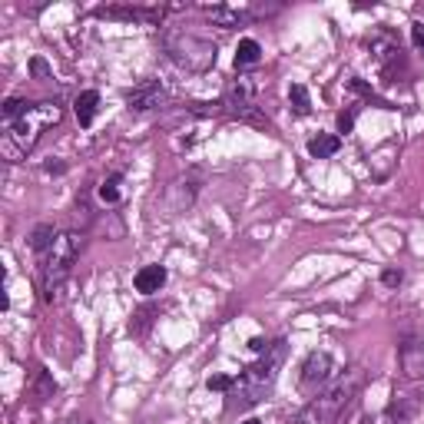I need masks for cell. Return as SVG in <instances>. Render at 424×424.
Segmentation results:
<instances>
[{
  "instance_id": "cell-1",
  "label": "cell",
  "mask_w": 424,
  "mask_h": 424,
  "mask_svg": "<svg viewBox=\"0 0 424 424\" xmlns=\"http://www.w3.org/2000/svg\"><path fill=\"white\" fill-rule=\"evenodd\" d=\"M285 358V341H275L269 345V351L262 355L259 361H252L249 368L242 371L236 384H232V392L226 394V411L236 414V411H249L255 408L259 401L269 398V392L275 388V378H279V365Z\"/></svg>"
},
{
  "instance_id": "cell-2",
  "label": "cell",
  "mask_w": 424,
  "mask_h": 424,
  "mask_svg": "<svg viewBox=\"0 0 424 424\" xmlns=\"http://www.w3.org/2000/svg\"><path fill=\"white\" fill-rule=\"evenodd\" d=\"M60 116H63V109L56 107V103H33L30 113L20 116L17 123H11L7 133H4V140H0L4 159H7V163H20V159H27V152L37 146L40 133H44L47 126L60 123Z\"/></svg>"
},
{
  "instance_id": "cell-3",
  "label": "cell",
  "mask_w": 424,
  "mask_h": 424,
  "mask_svg": "<svg viewBox=\"0 0 424 424\" xmlns=\"http://www.w3.org/2000/svg\"><path fill=\"white\" fill-rule=\"evenodd\" d=\"M83 249V232H60L54 249L40 255V289H44V302L54 305L63 298V285L73 272V262Z\"/></svg>"
},
{
  "instance_id": "cell-4",
  "label": "cell",
  "mask_w": 424,
  "mask_h": 424,
  "mask_svg": "<svg viewBox=\"0 0 424 424\" xmlns=\"http://www.w3.org/2000/svg\"><path fill=\"white\" fill-rule=\"evenodd\" d=\"M358 384H361V371L358 368L345 371L335 384H328L325 392H318L315 398L298 411V424H338V418L345 414L351 398L358 394Z\"/></svg>"
},
{
  "instance_id": "cell-5",
  "label": "cell",
  "mask_w": 424,
  "mask_h": 424,
  "mask_svg": "<svg viewBox=\"0 0 424 424\" xmlns=\"http://www.w3.org/2000/svg\"><path fill=\"white\" fill-rule=\"evenodd\" d=\"M163 47L173 63H179L183 70H193V73H202V70L216 63V44L193 30H186V27H169L163 33Z\"/></svg>"
},
{
  "instance_id": "cell-6",
  "label": "cell",
  "mask_w": 424,
  "mask_h": 424,
  "mask_svg": "<svg viewBox=\"0 0 424 424\" xmlns=\"http://www.w3.org/2000/svg\"><path fill=\"white\" fill-rule=\"evenodd\" d=\"M226 107L232 116H239L246 123L265 126V116L259 113V80L255 76H239L226 87Z\"/></svg>"
},
{
  "instance_id": "cell-7",
  "label": "cell",
  "mask_w": 424,
  "mask_h": 424,
  "mask_svg": "<svg viewBox=\"0 0 424 424\" xmlns=\"http://www.w3.org/2000/svg\"><path fill=\"white\" fill-rule=\"evenodd\" d=\"M332 371H335V361H332V355H328V351H312V355L305 358L302 378H298L302 392L305 394H318V388L332 381Z\"/></svg>"
},
{
  "instance_id": "cell-8",
  "label": "cell",
  "mask_w": 424,
  "mask_h": 424,
  "mask_svg": "<svg viewBox=\"0 0 424 424\" xmlns=\"http://www.w3.org/2000/svg\"><path fill=\"white\" fill-rule=\"evenodd\" d=\"M196 193H199V179H193V176H179V179H173L163 193V212L166 216L186 212V209L196 202Z\"/></svg>"
},
{
  "instance_id": "cell-9",
  "label": "cell",
  "mask_w": 424,
  "mask_h": 424,
  "mask_svg": "<svg viewBox=\"0 0 424 424\" xmlns=\"http://www.w3.org/2000/svg\"><path fill=\"white\" fill-rule=\"evenodd\" d=\"M166 99V90L159 80H146V83H140L136 90H130V97H126V103H130V109H136V113H146V109L159 107Z\"/></svg>"
},
{
  "instance_id": "cell-10",
  "label": "cell",
  "mask_w": 424,
  "mask_h": 424,
  "mask_svg": "<svg viewBox=\"0 0 424 424\" xmlns=\"http://www.w3.org/2000/svg\"><path fill=\"white\" fill-rule=\"evenodd\" d=\"M166 279H169L166 265H143L140 272H136V279H133V285H136V292H143V295H156L166 285Z\"/></svg>"
},
{
  "instance_id": "cell-11",
  "label": "cell",
  "mask_w": 424,
  "mask_h": 424,
  "mask_svg": "<svg viewBox=\"0 0 424 424\" xmlns=\"http://www.w3.org/2000/svg\"><path fill=\"white\" fill-rule=\"evenodd\" d=\"M97 109H99V93L97 90L80 93L76 103H73V113H76V120H80V126H90V123L97 120Z\"/></svg>"
},
{
  "instance_id": "cell-12",
  "label": "cell",
  "mask_w": 424,
  "mask_h": 424,
  "mask_svg": "<svg viewBox=\"0 0 424 424\" xmlns=\"http://www.w3.org/2000/svg\"><path fill=\"white\" fill-rule=\"evenodd\" d=\"M56 236H60V232H56V229L50 226V222H44V226L33 229V232H30V249L37 252V259H40V255H47V252L54 249Z\"/></svg>"
},
{
  "instance_id": "cell-13",
  "label": "cell",
  "mask_w": 424,
  "mask_h": 424,
  "mask_svg": "<svg viewBox=\"0 0 424 424\" xmlns=\"http://www.w3.org/2000/svg\"><path fill=\"white\" fill-rule=\"evenodd\" d=\"M206 17L216 27H242V23L249 20V13L232 11V7H206Z\"/></svg>"
},
{
  "instance_id": "cell-14",
  "label": "cell",
  "mask_w": 424,
  "mask_h": 424,
  "mask_svg": "<svg viewBox=\"0 0 424 424\" xmlns=\"http://www.w3.org/2000/svg\"><path fill=\"white\" fill-rule=\"evenodd\" d=\"M338 150H341V140L332 136V133H318L315 140L308 143V152H312L315 159H328V156H335Z\"/></svg>"
},
{
  "instance_id": "cell-15",
  "label": "cell",
  "mask_w": 424,
  "mask_h": 424,
  "mask_svg": "<svg viewBox=\"0 0 424 424\" xmlns=\"http://www.w3.org/2000/svg\"><path fill=\"white\" fill-rule=\"evenodd\" d=\"M262 60V47L259 40H252V37H246V40H239V47H236V66H252Z\"/></svg>"
},
{
  "instance_id": "cell-16",
  "label": "cell",
  "mask_w": 424,
  "mask_h": 424,
  "mask_svg": "<svg viewBox=\"0 0 424 424\" xmlns=\"http://www.w3.org/2000/svg\"><path fill=\"white\" fill-rule=\"evenodd\" d=\"M30 107H33V103H27V99L11 97L7 103H4V109H0V113H4V123H7V126H11V123H17L20 116H27V113H30Z\"/></svg>"
},
{
  "instance_id": "cell-17",
  "label": "cell",
  "mask_w": 424,
  "mask_h": 424,
  "mask_svg": "<svg viewBox=\"0 0 424 424\" xmlns=\"http://www.w3.org/2000/svg\"><path fill=\"white\" fill-rule=\"evenodd\" d=\"M152 315H159V308H156V305H143L140 312H136V318L130 322L133 335H146V332H150V325H152Z\"/></svg>"
},
{
  "instance_id": "cell-18",
  "label": "cell",
  "mask_w": 424,
  "mask_h": 424,
  "mask_svg": "<svg viewBox=\"0 0 424 424\" xmlns=\"http://www.w3.org/2000/svg\"><path fill=\"white\" fill-rule=\"evenodd\" d=\"M120 183H123V176H120V173L107 176V179L99 183V199H103L107 206H113V202H120Z\"/></svg>"
},
{
  "instance_id": "cell-19",
  "label": "cell",
  "mask_w": 424,
  "mask_h": 424,
  "mask_svg": "<svg viewBox=\"0 0 424 424\" xmlns=\"http://www.w3.org/2000/svg\"><path fill=\"white\" fill-rule=\"evenodd\" d=\"M289 99H292V109L298 113V116H308V113H312V99H308V90H305L302 83H292Z\"/></svg>"
},
{
  "instance_id": "cell-20",
  "label": "cell",
  "mask_w": 424,
  "mask_h": 424,
  "mask_svg": "<svg viewBox=\"0 0 424 424\" xmlns=\"http://www.w3.org/2000/svg\"><path fill=\"white\" fill-rule=\"evenodd\" d=\"M408 414H411V404H408V401H394L392 408H388V414H384V421H388V424H408Z\"/></svg>"
},
{
  "instance_id": "cell-21",
  "label": "cell",
  "mask_w": 424,
  "mask_h": 424,
  "mask_svg": "<svg viewBox=\"0 0 424 424\" xmlns=\"http://www.w3.org/2000/svg\"><path fill=\"white\" fill-rule=\"evenodd\" d=\"M56 392V381L47 375V371H40L37 375V401H47V398H54Z\"/></svg>"
},
{
  "instance_id": "cell-22",
  "label": "cell",
  "mask_w": 424,
  "mask_h": 424,
  "mask_svg": "<svg viewBox=\"0 0 424 424\" xmlns=\"http://www.w3.org/2000/svg\"><path fill=\"white\" fill-rule=\"evenodd\" d=\"M232 384H236V378H229V375H212V378L206 381L209 392H232Z\"/></svg>"
},
{
  "instance_id": "cell-23",
  "label": "cell",
  "mask_w": 424,
  "mask_h": 424,
  "mask_svg": "<svg viewBox=\"0 0 424 424\" xmlns=\"http://www.w3.org/2000/svg\"><path fill=\"white\" fill-rule=\"evenodd\" d=\"M381 282L388 285V289H398V285L404 282V272L401 269H384V272H381Z\"/></svg>"
},
{
  "instance_id": "cell-24",
  "label": "cell",
  "mask_w": 424,
  "mask_h": 424,
  "mask_svg": "<svg viewBox=\"0 0 424 424\" xmlns=\"http://www.w3.org/2000/svg\"><path fill=\"white\" fill-rule=\"evenodd\" d=\"M411 40L418 50H424V23H411Z\"/></svg>"
},
{
  "instance_id": "cell-25",
  "label": "cell",
  "mask_w": 424,
  "mask_h": 424,
  "mask_svg": "<svg viewBox=\"0 0 424 424\" xmlns=\"http://www.w3.org/2000/svg\"><path fill=\"white\" fill-rule=\"evenodd\" d=\"M351 126H355V113H341V116H338V130L341 133H351Z\"/></svg>"
},
{
  "instance_id": "cell-26",
  "label": "cell",
  "mask_w": 424,
  "mask_h": 424,
  "mask_svg": "<svg viewBox=\"0 0 424 424\" xmlns=\"http://www.w3.org/2000/svg\"><path fill=\"white\" fill-rule=\"evenodd\" d=\"M249 349L255 351V355H265V351H269V341H265V338H259V335H255V338H249Z\"/></svg>"
},
{
  "instance_id": "cell-27",
  "label": "cell",
  "mask_w": 424,
  "mask_h": 424,
  "mask_svg": "<svg viewBox=\"0 0 424 424\" xmlns=\"http://www.w3.org/2000/svg\"><path fill=\"white\" fill-rule=\"evenodd\" d=\"M33 73H37V76H47V63H44V60H33Z\"/></svg>"
},
{
  "instance_id": "cell-28",
  "label": "cell",
  "mask_w": 424,
  "mask_h": 424,
  "mask_svg": "<svg viewBox=\"0 0 424 424\" xmlns=\"http://www.w3.org/2000/svg\"><path fill=\"white\" fill-rule=\"evenodd\" d=\"M66 424H90V421H66Z\"/></svg>"
},
{
  "instance_id": "cell-29",
  "label": "cell",
  "mask_w": 424,
  "mask_h": 424,
  "mask_svg": "<svg viewBox=\"0 0 424 424\" xmlns=\"http://www.w3.org/2000/svg\"><path fill=\"white\" fill-rule=\"evenodd\" d=\"M242 424H262V421H242Z\"/></svg>"
}]
</instances>
